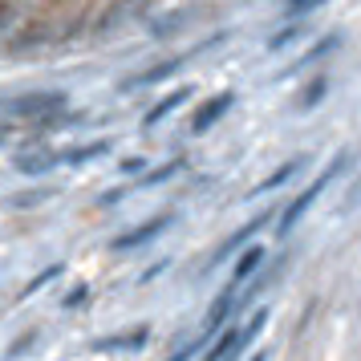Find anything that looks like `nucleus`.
Here are the masks:
<instances>
[{"label": "nucleus", "mask_w": 361, "mask_h": 361, "mask_svg": "<svg viewBox=\"0 0 361 361\" xmlns=\"http://www.w3.org/2000/svg\"><path fill=\"white\" fill-rule=\"evenodd\" d=\"M341 166H345V159H337L333 166H325V171H321V175L312 179V187H309V191H305L300 199H293V203L284 207V215H280V235H288V231H293L296 224H300V215H305V212L312 207V203H317V195H321V191H325L329 183H333V175H337Z\"/></svg>", "instance_id": "nucleus-1"}, {"label": "nucleus", "mask_w": 361, "mask_h": 361, "mask_svg": "<svg viewBox=\"0 0 361 361\" xmlns=\"http://www.w3.org/2000/svg\"><path fill=\"white\" fill-rule=\"evenodd\" d=\"M8 110L20 118H49L57 110H66V94H57V90H49V94H25V98L8 102Z\"/></svg>", "instance_id": "nucleus-2"}, {"label": "nucleus", "mask_w": 361, "mask_h": 361, "mask_svg": "<svg viewBox=\"0 0 361 361\" xmlns=\"http://www.w3.org/2000/svg\"><path fill=\"white\" fill-rule=\"evenodd\" d=\"M147 341H150V329L134 325V329H126V333H114V337H98L90 349H94V353H138Z\"/></svg>", "instance_id": "nucleus-3"}, {"label": "nucleus", "mask_w": 361, "mask_h": 361, "mask_svg": "<svg viewBox=\"0 0 361 361\" xmlns=\"http://www.w3.org/2000/svg\"><path fill=\"white\" fill-rule=\"evenodd\" d=\"M231 106H235V90H228V94H215L212 102H203V106H199V114H195V122H191V130H195V134L212 130V126H215L224 114H228Z\"/></svg>", "instance_id": "nucleus-4"}, {"label": "nucleus", "mask_w": 361, "mask_h": 361, "mask_svg": "<svg viewBox=\"0 0 361 361\" xmlns=\"http://www.w3.org/2000/svg\"><path fill=\"white\" fill-rule=\"evenodd\" d=\"M163 228H171V215H154V219H150V224H142L138 231L118 235V240H114V252H130V247L150 244V240H159V235H163Z\"/></svg>", "instance_id": "nucleus-5"}, {"label": "nucleus", "mask_w": 361, "mask_h": 361, "mask_svg": "<svg viewBox=\"0 0 361 361\" xmlns=\"http://www.w3.org/2000/svg\"><path fill=\"white\" fill-rule=\"evenodd\" d=\"M231 305H235V288H228V293H219V300L212 305V312H207V321H203V341H207V337H215V333L224 329V321L231 317Z\"/></svg>", "instance_id": "nucleus-6"}, {"label": "nucleus", "mask_w": 361, "mask_h": 361, "mask_svg": "<svg viewBox=\"0 0 361 361\" xmlns=\"http://www.w3.org/2000/svg\"><path fill=\"white\" fill-rule=\"evenodd\" d=\"M187 98H191V85H179V90H175L171 98H163L159 106H150L147 118H142V126H159V122H163L166 114H175V110H179V106H183Z\"/></svg>", "instance_id": "nucleus-7"}, {"label": "nucleus", "mask_w": 361, "mask_h": 361, "mask_svg": "<svg viewBox=\"0 0 361 361\" xmlns=\"http://www.w3.org/2000/svg\"><path fill=\"white\" fill-rule=\"evenodd\" d=\"M264 224H268V215H256V219H252L247 228H240V231H235V235H231V240H224V244H219V252H215V260H212V264L228 260L231 252H235V247H240V244H247V240H252V235H256V231H260Z\"/></svg>", "instance_id": "nucleus-8"}, {"label": "nucleus", "mask_w": 361, "mask_h": 361, "mask_svg": "<svg viewBox=\"0 0 361 361\" xmlns=\"http://www.w3.org/2000/svg\"><path fill=\"white\" fill-rule=\"evenodd\" d=\"M98 154H110V142H85V147L61 150V154H57V163H69V166H82V163H90V159H98Z\"/></svg>", "instance_id": "nucleus-9"}, {"label": "nucleus", "mask_w": 361, "mask_h": 361, "mask_svg": "<svg viewBox=\"0 0 361 361\" xmlns=\"http://www.w3.org/2000/svg\"><path fill=\"white\" fill-rule=\"evenodd\" d=\"M260 264H264V247H247L244 256H240V264H235V272H231V284H228V288H240V284H244V280L252 276L256 268H260Z\"/></svg>", "instance_id": "nucleus-10"}, {"label": "nucleus", "mask_w": 361, "mask_h": 361, "mask_svg": "<svg viewBox=\"0 0 361 361\" xmlns=\"http://www.w3.org/2000/svg\"><path fill=\"white\" fill-rule=\"evenodd\" d=\"M240 349H244V337H240V329H231V333H224V337L207 349V357L203 361H228L231 353H240Z\"/></svg>", "instance_id": "nucleus-11"}, {"label": "nucleus", "mask_w": 361, "mask_h": 361, "mask_svg": "<svg viewBox=\"0 0 361 361\" xmlns=\"http://www.w3.org/2000/svg\"><path fill=\"white\" fill-rule=\"evenodd\" d=\"M183 61H187V57H175V61H163V66L147 69L142 78H130V82H126V90H130V85H154V82H163V78H171L175 69H183Z\"/></svg>", "instance_id": "nucleus-12"}, {"label": "nucleus", "mask_w": 361, "mask_h": 361, "mask_svg": "<svg viewBox=\"0 0 361 361\" xmlns=\"http://www.w3.org/2000/svg\"><path fill=\"white\" fill-rule=\"evenodd\" d=\"M300 166H305V159H293V163H284V166H280V171H276V175H268V179H264L260 187L252 191V195H268V191H276L280 183H288V179H293V175H296V171H300Z\"/></svg>", "instance_id": "nucleus-13"}, {"label": "nucleus", "mask_w": 361, "mask_h": 361, "mask_svg": "<svg viewBox=\"0 0 361 361\" xmlns=\"http://www.w3.org/2000/svg\"><path fill=\"white\" fill-rule=\"evenodd\" d=\"M49 166H57V154H41V159H17V171H25V175L49 171Z\"/></svg>", "instance_id": "nucleus-14"}, {"label": "nucleus", "mask_w": 361, "mask_h": 361, "mask_svg": "<svg viewBox=\"0 0 361 361\" xmlns=\"http://www.w3.org/2000/svg\"><path fill=\"white\" fill-rule=\"evenodd\" d=\"M179 171H183V159H175V163H166V166H159V171H150L142 183H147V187H154V183H163V179H171V175H179Z\"/></svg>", "instance_id": "nucleus-15"}, {"label": "nucleus", "mask_w": 361, "mask_h": 361, "mask_svg": "<svg viewBox=\"0 0 361 361\" xmlns=\"http://www.w3.org/2000/svg\"><path fill=\"white\" fill-rule=\"evenodd\" d=\"M53 276H61V264H53V268H45L41 276H33V280H29V288H25V296H29V293H41V288H45V284H49Z\"/></svg>", "instance_id": "nucleus-16"}, {"label": "nucleus", "mask_w": 361, "mask_h": 361, "mask_svg": "<svg viewBox=\"0 0 361 361\" xmlns=\"http://www.w3.org/2000/svg\"><path fill=\"white\" fill-rule=\"evenodd\" d=\"M199 349H203V341H191V345H187V349H179V353H175V357H171V361H187V357H195Z\"/></svg>", "instance_id": "nucleus-17"}, {"label": "nucleus", "mask_w": 361, "mask_h": 361, "mask_svg": "<svg viewBox=\"0 0 361 361\" xmlns=\"http://www.w3.org/2000/svg\"><path fill=\"white\" fill-rule=\"evenodd\" d=\"M33 337H37V333H25V337H20V341L13 345V349H8V357H17V353H25V349L33 345Z\"/></svg>", "instance_id": "nucleus-18"}, {"label": "nucleus", "mask_w": 361, "mask_h": 361, "mask_svg": "<svg viewBox=\"0 0 361 361\" xmlns=\"http://www.w3.org/2000/svg\"><path fill=\"white\" fill-rule=\"evenodd\" d=\"M321 94H325V82H312L309 98H305V106H317V102H321Z\"/></svg>", "instance_id": "nucleus-19"}, {"label": "nucleus", "mask_w": 361, "mask_h": 361, "mask_svg": "<svg viewBox=\"0 0 361 361\" xmlns=\"http://www.w3.org/2000/svg\"><path fill=\"white\" fill-rule=\"evenodd\" d=\"M317 4H325V0H293V13H309Z\"/></svg>", "instance_id": "nucleus-20"}, {"label": "nucleus", "mask_w": 361, "mask_h": 361, "mask_svg": "<svg viewBox=\"0 0 361 361\" xmlns=\"http://www.w3.org/2000/svg\"><path fill=\"white\" fill-rule=\"evenodd\" d=\"M82 300H85V288H78V293H69V296H66V309H73V305H82Z\"/></svg>", "instance_id": "nucleus-21"}, {"label": "nucleus", "mask_w": 361, "mask_h": 361, "mask_svg": "<svg viewBox=\"0 0 361 361\" xmlns=\"http://www.w3.org/2000/svg\"><path fill=\"white\" fill-rule=\"evenodd\" d=\"M252 361H268V353H256V357H252Z\"/></svg>", "instance_id": "nucleus-22"}]
</instances>
